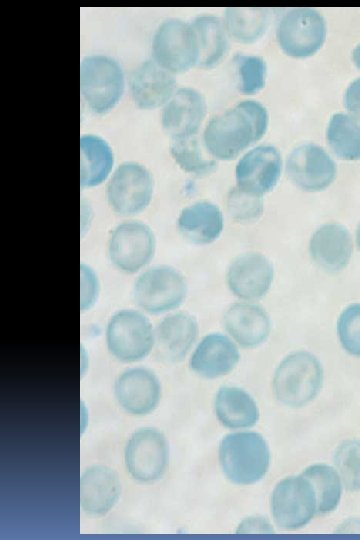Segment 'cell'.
I'll return each mask as SVG.
<instances>
[{
  "label": "cell",
  "mask_w": 360,
  "mask_h": 540,
  "mask_svg": "<svg viewBox=\"0 0 360 540\" xmlns=\"http://www.w3.org/2000/svg\"><path fill=\"white\" fill-rule=\"evenodd\" d=\"M268 113L259 102L245 100L213 117L205 127L203 145L218 160L236 158L260 140L268 127Z\"/></svg>",
  "instance_id": "1"
},
{
  "label": "cell",
  "mask_w": 360,
  "mask_h": 540,
  "mask_svg": "<svg viewBox=\"0 0 360 540\" xmlns=\"http://www.w3.org/2000/svg\"><path fill=\"white\" fill-rule=\"evenodd\" d=\"M219 463L227 479L238 485L261 480L270 465V451L265 439L255 432L226 435L219 446Z\"/></svg>",
  "instance_id": "2"
},
{
  "label": "cell",
  "mask_w": 360,
  "mask_h": 540,
  "mask_svg": "<svg viewBox=\"0 0 360 540\" xmlns=\"http://www.w3.org/2000/svg\"><path fill=\"white\" fill-rule=\"evenodd\" d=\"M124 73L119 63L106 55H89L80 64V92L87 107L97 115L111 111L124 92Z\"/></svg>",
  "instance_id": "3"
},
{
  "label": "cell",
  "mask_w": 360,
  "mask_h": 540,
  "mask_svg": "<svg viewBox=\"0 0 360 540\" xmlns=\"http://www.w3.org/2000/svg\"><path fill=\"white\" fill-rule=\"evenodd\" d=\"M323 369L318 359L305 351L288 355L277 367L273 388L280 402L301 407L312 401L321 389Z\"/></svg>",
  "instance_id": "4"
},
{
  "label": "cell",
  "mask_w": 360,
  "mask_h": 540,
  "mask_svg": "<svg viewBox=\"0 0 360 540\" xmlns=\"http://www.w3.org/2000/svg\"><path fill=\"white\" fill-rule=\"evenodd\" d=\"M153 60L171 74L197 66L199 46L191 23L168 19L156 29L152 39Z\"/></svg>",
  "instance_id": "5"
},
{
  "label": "cell",
  "mask_w": 360,
  "mask_h": 540,
  "mask_svg": "<svg viewBox=\"0 0 360 540\" xmlns=\"http://www.w3.org/2000/svg\"><path fill=\"white\" fill-rule=\"evenodd\" d=\"M323 16L311 8H295L285 13L276 28L279 47L288 56L306 58L315 54L326 39Z\"/></svg>",
  "instance_id": "6"
},
{
  "label": "cell",
  "mask_w": 360,
  "mask_h": 540,
  "mask_svg": "<svg viewBox=\"0 0 360 540\" xmlns=\"http://www.w3.org/2000/svg\"><path fill=\"white\" fill-rule=\"evenodd\" d=\"M133 299L144 311L160 314L179 307L187 294L184 277L169 266L143 272L133 286Z\"/></svg>",
  "instance_id": "7"
},
{
  "label": "cell",
  "mask_w": 360,
  "mask_h": 540,
  "mask_svg": "<svg viewBox=\"0 0 360 540\" xmlns=\"http://www.w3.org/2000/svg\"><path fill=\"white\" fill-rule=\"evenodd\" d=\"M109 352L119 361L136 362L154 346V331L148 319L134 310L116 312L106 328Z\"/></svg>",
  "instance_id": "8"
},
{
  "label": "cell",
  "mask_w": 360,
  "mask_h": 540,
  "mask_svg": "<svg viewBox=\"0 0 360 540\" xmlns=\"http://www.w3.org/2000/svg\"><path fill=\"white\" fill-rule=\"evenodd\" d=\"M271 513L284 530H296L317 514L313 486L303 475L287 477L277 483L271 495Z\"/></svg>",
  "instance_id": "9"
},
{
  "label": "cell",
  "mask_w": 360,
  "mask_h": 540,
  "mask_svg": "<svg viewBox=\"0 0 360 540\" xmlns=\"http://www.w3.org/2000/svg\"><path fill=\"white\" fill-rule=\"evenodd\" d=\"M153 179L150 172L135 162H125L117 167L106 188L111 209L122 216L142 212L150 203Z\"/></svg>",
  "instance_id": "10"
},
{
  "label": "cell",
  "mask_w": 360,
  "mask_h": 540,
  "mask_svg": "<svg viewBox=\"0 0 360 540\" xmlns=\"http://www.w3.org/2000/svg\"><path fill=\"white\" fill-rule=\"evenodd\" d=\"M152 230L141 222L130 221L116 226L108 241V255L120 271L133 274L152 260L155 252Z\"/></svg>",
  "instance_id": "11"
},
{
  "label": "cell",
  "mask_w": 360,
  "mask_h": 540,
  "mask_svg": "<svg viewBox=\"0 0 360 540\" xmlns=\"http://www.w3.org/2000/svg\"><path fill=\"white\" fill-rule=\"evenodd\" d=\"M168 444L161 432L152 427L135 431L125 447V464L137 481L148 483L158 480L168 464Z\"/></svg>",
  "instance_id": "12"
},
{
  "label": "cell",
  "mask_w": 360,
  "mask_h": 540,
  "mask_svg": "<svg viewBox=\"0 0 360 540\" xmlns=\"http://www.w3.org/2000/svg\"><path fill=\"white\" fill-rule=\"evenodd\" d=\"M336 172V165L329 154L312 143L293 149L286 161L287 176L305 191L324 190L334 181Z\"/></svg>",
  "instance_id": "13"
},
{
  "label": "cell",
  "mask_w": 360,
  "mask_h": 540,
  "mask_svg": "<svg viewBox=\"0 0 360 540\" xmlns=\"http://www.w3.org/2000/svg\"><path fill=\"white\" fill-rule=\"evenodd\" d=\"M281 169V155L275 147H255L248 151L236 166L237 188L249 195L261 197L274 188Z\"/></svg>",
  "instance_id": "14"
},
{
  "label": "cell",
  "mask_w": 360,
  "mask_h": 540,
  "mask_svg": "<svg viewBox=\"0 0 360 540\" xmlns=\"http://www.w3.org/2000/svg\"><path fill=\"white\" fill-rule=\"evenodd\" d=\"M206 112V101L200 92L190 87L179 88L163 106L161 124L171 140L194 136Z\"/></svg>",
  "instance_id": "15"
},
{
  "label": "cell",
  "mask_w": 360,
  "mask_h": 540,
  "mask_svg": "<svg viewBox=\"0 0 360 540\" xmlns=\"http://www.w3.org/2000/svg\"><path fill=\"white\" fill-rule=\"evenodd\" d=\"M119 405L132 415H145L157 406L161 387L156 375L146 368H131L117 378L114 385Z\"/></svg>",
  "instance_id": "16"
},
{
  "label": "cell",
  "mask_w": 360,
  "mask_h": 540,
  "mask_svg": "<svg viewBox=\"0 0 360 540\" xmlns=\"http://www.w3.org/2000/svg\"><path fill=\"white\" fill-rule=\"evenodd\" d=\"M227 284L231 292L242 299H258L266 294L273 280V267L260 253L238 256L227 270Z\"/></svg>",
  "instance_id": "17"
},
{
  "label": "cell",
  "mask_w": 360,
  "mask_h": 540,
  "mask_svg": "<svg viewBox=\"0 0 360 540\" xmlns=\"http://www.w3.org/2000/svg\"><path fill=\"white\" fill-rule=\"evenodd\" d=\"M129 85L134 103L143 110L164 106L176 91L173 74L154 60L142 62L132 72Z\"/></svg>",
  "instance_id": "18"
},
{
  "label": "cell",
  "mask_w": 360,
  "mask_h": 540,
  "mask_svg": "<svg viewBox=\"0 0 360 540\" xmlns=\"http://www.w3.org/2000/svg\"><path fill=\"white\" fill-rule=\"evenodd\" d=\"M120 496V482L116 473L107 466L94 465L80 478V506L94 517L109 512Z\"/></svg>",
  "instance_id": "19"
},
{
  "label": "cell",
  "mask_w": 360,
  "mask_h": 540,
  "mask_svg": "<svg viewBox=\"0 0 360 540\" xmlns=\"http://www.w3.org/2000/svg\"><path fill=\"white\" fill-rule=\"evenodd\" d=\"M198 335L196 320L184 313L163 318L154 332V344L159 358L168 362L182 360Z\"/></svg>",
  "instance_id": "20"
},
{
  "label": "cell",
  "mask_w": 360,
  "mask_h": 540,
  "mask_svg": "<svg viewBox=\"0 0 360 540\" xmlns=\"http://www.w3.org/2000/svg\"><path fill=\"white\" fill-rule=\"evenodd\" d=\"M240 355L235 344L225 335L205 336L190 359V368L204 378H218L231 372Z\"/></svg>",
  "instance_id": "21"
},
{
  "label": "cell",
  "mask_w": 360,
  "mask_h": 540,
  "mask_svg": "<svg viewBox=\"0 0 360 540\" xmlns=\"http://www.w3.org/2000/svg\"><path fill=\"white\" fill-rule=\"evenodd\" d=\"M353 242L349 231L337 223L318 228L310 240V254L321 268L336 272L350 261Z\"/></svg>",
  "instance_id": "22"
},
{
  "label": "cell",
  "mask_w": 360,
  "mask_h": 540,
  "mask_svg": "<svg viewBox=\"0 0 360 540\" xmlns=\"http://www.w3.org/2000/svg\"><path fill=\"white\" fill-rule=\"evenodd\" d=\"M224 327L241 346L252 348L263 343L271 329L267 313L250 303L232 305L224 314Z\"/></svg>",
  "instance_id": "23"
},
{
  "label": "cell",
  "mask_w": 360,
  "mask_h": 540,
  "mask_svg": "<svg viewBox=\"0 0 360 540\" xmlns=\"http://www.w3.org/2000/svg\"><path fill=\"white\" fill-rule=\"evenodd\" d=\"M182 236L194 244H209L223 230V215L213 203L201 201L184 208L178 217Z\"/></svg>",
  "instance_id": "24"
},
{
  "label": "cell",
  "mask_w": 360,
  "mask_h": 540,
  "mask_svg": "<svg viewBox=\"0 0 360 540\" xmlns=\"http://www.w3.org/2000/svg\"><path fill=\"white\" fill-rule=\"evenodd\" d=\"M214 408L220 423L231 429L252 427L259 419L254 399L237 387H221L216 394Z\"/></svg>",
  "instance_id": "25"
},
{
  "label": "cell",
  "mask_w": 360,
  "mask_h": 540,
  "mask_svg": "<svg viewBox=\"0 0 360 540\" xmlns=\"http://www.w3.org/2000/svg\"><path fill=\"white\" fill-rule=\"evenodd\" d=\"M114 156L109 144L92 134L80 138V185L91 188L100 185L109 176Z\"/></svg>",
  "instance_id": "26"
},
{
  "label": "cell",
  "mask_w": 360,
  "mask_h": 540,
  "mask_svg": "<svg viewBox=\"0 0 360 540\" xmlns=\"http://www.w3.org/2000/svg\"><path fill=\"white\" fill-rule=\"evenodd\" d=\"M198 40L197 66L210 69L218 65L229 49V34L224 21L212 15H201L191 22Z\"/></svg>",
  "instance_id": "27"
},
{
  "label": "cell",
  "mask_w": 360,
  "mask_h": 540,
  "mask_svg": "<svg viewBox=\"0 0 360 540\" xmlns=\"http://www.w3.org/2000/svg\"><path fill=\"white\" fill-rule=\"evenodd\" d=\"M326 140L340 159L360 160V122L350 114L336 113L330 118Z\"/></svg>",
  "instance_id": "28"
},
{
  "label": "cell",
  "mask_w": 360,
  "mask_h": 540,
  "mask_svg": "<svg viewBox=\"0 0 360 540\" xmlns=\"http://www.w3.org/2000/svg\"><path fill=\"white\" fill-rule=\"evenodd\" d=\"M224 24L229 37L241 43L257 41L269 24V12L264 8H227Z\"/></svg>",
  "instance_id": "29"
},
{
  "label": "cell",
  "mask_w": 360,
  "mask_h": 540,
  "mask_svg": "<svg viewBox=\"0 0 360 540\" xmlns=\"http://www.w3.org/2000/svg\"><path fill=\"white\" fill-rule=\"evenodd\" d=\"M302 475L309 480L317 498V514L335 510L342 495V480L335 468L315 464L306 468Z\"/></svg>",
  "instance_id": "30"
},
{
  "label": "cell",
  "mask_w": 360,
  "mask_h": 540,
  "mask_svg": "<svg viewBox=\"0 0 360 540\" xmlns=\"http://www.w3.org/2000/svg\"><path fill=\"white\" fill-rule=\"evenodd\" d=\"M170 153L177 165L185 172L194 175L210 173L216 166V161L204 155L197 135L172 139Z\"/></svg>",
  "instance_id": "31"
},
{
  "label": "cell",
  "mask_w": 360,
  "mask_h": 540,
  "mask_svg": "<svg viewBox=\"0 0 360 540\" xmlns=\"http://www.w3.org/2000/svg\"><path fill=\"white\" fill-rule=\"evenodd\" d=\"M334 465L343 485L350 491L360 490V440L341 443L334 454Z\"/></svg>",
  "instance_id": "32"
},
{
  "label": "cell",
  "mask_w": 360,
  "mask_h": 540,
  "mask_svg": "<svg viewBox=\"0 0 360 540\" xmlns=\"http://www.w3.org/2000/svg\"><path fill=\"white\" fill-rule=\"evenodd\" d=\"M237 86L244 94H254L265 84V61L254 55H236L234 57Z\"/></svg>",
  "instance_id": "33"
},
{
  "label": "cell",
  "mask_w": 360,
  "mask_h": 540,
  "mask_svg": "<svg viewBox=\"0 0 360 540\" xmlns=\"http://www.w3.org/2000/svg\"><path fill=\"white\" fill-rule=\"evenodd\" d=\"M339 341L346 352L360 357V303L346 307L337 322Z\"/></svg>",
  "instance_id": "34"
},
{
  "label": "cell",
  "mask_w": 360,
  "mask_h": 540,
  "mask_svg": "<svg viewBox=\"0 0 360 540\" xmlns=\"http://www.w3.org/2000/svg\"><path fill=\"white\" fill-rule=\"evenodd\" d=\"M228 209L238 220L257 218L262 212L261 197L249 195L236 188L228 198Z\"/></svg>",
  "instance_id": "35"
},
{
  "label": "cell",
  "mask_w": 360,
  "mask_h": 540,
  "mask_svg": "<svg viewBox=\"0 0 360 540\" xmlns=\"http://www.w3.org/2000/svg\"><path fill=\"white\" fill-rule=\"evenodd\" d=\"M344 105L349 114L360 122V77L347 87L344 94Z\"/></svg>",
  "instance_id": "36"
},
{
  "label": "cell",
  "mask_w": 360,
  "mask_h": 540,
  "mask_svg": "<svg viewBox=\"0 0 360 540\" xmlns=\"http://www.w3.org/2000/svg\"><path fill=\"white\" fill-rule=\"evenodd\" d=\"M237 532L241 534H262L271 533L273 529L266 519L262 517H249L239 525Z\"/></svg>",
  "instance_id": "37"
},
{
  "label": "cell",
  "mask_w": 360,
  "mask_h": 540,
  "mask_svg": "<svg viewBox=\"0 0 360 540\" xmlns=\"http://www.w3.org/2000/svg\"><path fill=\"white\" fill-rule=\"evenodd\" d=\"M352 60L356 67L360 70V43L352 51Z\"/></svg>",
  "instance_id": "38"
},
{
  "label": "cell",
  "mask_w": 360,
  "mask_h": 540,
  "mask_svg": "<svg viewBox=\"0 0 360 540\" xmlns=\"http://www.w3.org/2000/svg\"><path fill=\"white\" fill-rule=\"evenodd\" d=\"M356 240H357V245H358V247L360 249V223H359V225L357 227Z\"/></svg>",
  "instance_id": "39"
}]
</instances>
